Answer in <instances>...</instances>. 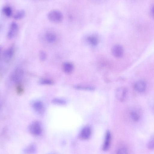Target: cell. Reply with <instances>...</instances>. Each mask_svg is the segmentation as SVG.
<instances>
[{
    "label": "cell",
    "instance_id": "1",
    "mask_svg": "<svg viewBox=\"0 0 154 154\" xmlns=\"http://www.w3.org/2000/svg\"><path fill=\"white\" fill-rule=\"evenodd\" d=\"M24 74V71L22 69L17 68L13 72L11 77V79L16 85L21 83Z\"/></svg>",
    "mask_w": 154,
    "mask_h": 154
},
{
    "label": "cell",
    "instance_id": "2",
    "mask_svg": "<svg viewBox=\"0 0 154 154\" xmlns=\"http://www.w3.org/2000/svg\"><path fill=\"white\" fill-rule=\"evenodd\" d=\"M48 19L50 21L55 23H60L63 20L62 14L59 11L53 10L50 11L48 15Z\"/></svg>",
    "mask_w": 154,
    "mask_h": 154
},
{
    "label": "cell",
    "instance_id": "3",
    "mask_svg": "<svg viewBox=\"0 0 154 154\" xmlns=\"http://www.w3.org/2000/svg\"><path fill=\"white\" fill-rule=\"evenodd\" d=\"M30 132L35 136L41 135L42 131V129L41 123L38 121H35L32 123L29 127Z\"/></svg>",
    "mask_w": 154,
    "mask_h": 154
},
{
    "label": "cell",
    "instance_id": "4",
    "mask_svg": "<svg viewBox=\"0 0 154 154\" xmlns=\"http://www.w3.org/2000/svg\"><path fill=\"white\" fill-rule=\"evenodd\" d=\"M127 90L125 87L117 88L115 91V95L117 99L121 102L125 101L127 95Z\"/></svg>",
    "mask_w": 154,
    "mask_h": 154
},
{
    "label": "cell",
    "instance_id": "5",
    "mask_svg": "<svg viewBox=\"0 0 154 154\" xmlns=\"http://www.w3.org/2000/svg\"><path fill=\"white\" fill-rule=\"evenodd\" d=\"M14 47V46L13 45L8 48L4 52L3 58L4 60L6 62H9L13 59L15 53Z\"/></svg>",
    "mask_w": 154,
    "mask_h": 154
},
{
    "label": "cell",
    "instance_id": "6",
    "mask_svg": "<svg viewBox=\"0 0 154 154\" xmlns=\"http://www.w3.org/2000/svg\"><path fill=\"white\" fill-rule=\"evenodd\" d=\"M111 51L113 56L117 58H122L124 54L123 48L119 45L113 46L112 48Z\"/></svg>",
    "mask_w": 154,
    "mask_h": 154
},
{
    "label": "cell",
    "instance_id": "7",
    "mask_svg": "<svg viewBox=\"0 0 154 154\" xmlns=\"http://www.w3.org/2000/svg\"><path fill=\"white\" fill-rule=\"evenodd\" d=\"M92 129L89 126H86L84 127L81 130L80 137L82 139L87 140L89 139L91 135Z\"/></svg>",
    "mask_w": 154,
    "mask_h": 154
},
{
    "label": "cell",
    "instance_id": "8",
    "mask_svg": "<svg viewBox=\"0 0 154 154\" xmlns=\"http://www.w3.org/2000/svg\"><path fill=\"white\" fill-rule=\"evenodd\" d=\"M19 30L18 25L15 23H13L11 26L8 34V37L10 39H13L17 35Z\"/></svg>",
    "mask_w": 154,
    "mask_h": 154
},
{
    "label": "cell",
    "instance_id": "9",
    "mask_svg": "<svg viewBox=\"0 0 154 154\" xmlns=\"http://www.w3.org/2000/svg\"><path fill=\"white\" fill-rule=\"evenodd\" d=\"M32 106L34 110L38 113L41 114L44 113L45 111L44 106L41 101H35L33 102Z\"/></svg>",
    "mask_w": 154,
    "mask_h": 154
},
{
    "label": "cell",
    "instance_id": "10",
    "mask_svg": "<svg viewBox=\"0 0 154 154\" xmlns=\"http://www.w3.org/2000/svg\"><path fill=\"white\" fill-rule=\"evenodd\" d=\"M111 139V136L110 132L108 131L106 133L104 143L102 147L103 150L106 151L109 149L110 145Z\"/></svg>",
    "mask_w": 154,
    "mask_h": 154
},
{
    "label": "cell",
    "instance_id": "11",
    "mask_svg": "<svg viewBox=\"0 0 154 154\" xmlns=\"http://www.w3.org/2000/svg\"><path fill=\"white\" fill-rule=\"evenodd\" d=\"M134 89L138 92H143L146 88V83L142 80L138 81L134 84Z\"/></svg>",
    "mask_w": 154,
    "mask_h": 154
},
{
    "label": "cell",
    "instance_id": "12",
    "mask_svg": "<svg viewBox=\"0 0 154 154\" xmlns=\"http://www.w3.org/2000/svg\"><path fill=\"white\" fill-rule=\"evenodd\" d=\"M129 116L131 120L134 122L139 121L140 117L139 112L135 110H132L130 111L129 113Z\"/></svg>",
    "mask_w": 154,
    "mask_h": 154
},
{
    "label": "cell",
    "instance_id": "13",
    "mask_svg": "<svg viewBox=\"0 0 154 154\" xmlns=\"http://www.w3.org/2000/svg\"><path fill=\"white\" fill-rule=\"evenodd\" d=\"M64 71L67 74H70L73 71L74 67L73 65L70 62L65 63L63 65Z\"/></svg>",
    "mask_w": 154,
    "mask_h": 154
},
{
    "label": "cell",
    "instance_id": "14",
    "mask_svg": "<svg viewBox=\"0 0 154 154\" xmlns=\"http://www.w3.org/2000/svg\"><path fill=\"white\" fill-rule=\"evenodd\" d=\"M45 38L47 42L50 43L55 42L57 39L56 35L52 33H47L46 35Z\"/></svg>",
    "mask_w": 154,
    "mask_h": 154
},
{
    "label": "cell",
    "instance_id": "15",
    "mask_svg": "<svg viewBox=\"0 0 154 154\" xmlns=\"http://www.w3.org/2000/svg\"><path fill=\"white\" fill-rule=\"evenodd\" d=\"M74 88L75 89L79 90L93 91L95 89V88L92 86L80 85L75 86Z\"/></svg>",
    "mask_w": 154,
    "mask_h": 154
},
{
    "label": "cell",
    "instance_id": "16",
    "mask_svg": "<svg viewBox=\"0 0 154 154\" xmlns=\"http://www.w3.org/2000/svg\"><path fill=\"white\" fill-rule=\"evenodd\" d=\"M87 40L89 43L93 46H96L98 44V40L95 37L90 36L88 37Z\"/></svg>",
    "mask_w": 154,
    "mask_h": 154
},
{
    "label": "cell",
    "instance_id": "17",
    "mask_svg": "<svg viewBox=\"0 0 154 154\" xmlns=\"http://www.w3.org/2000/svg\"><path fill=\"white\" fill-rule=\"evenodd\" d=\"M52 102L55 104L61 105H65L67 103L65 99L59 98H54L52 100Z\"/></svg>",
    "mask_w": 154,
    "mask_h": 154
},
{
    "label": "cell",
    "instance_id": "18",
    "mask_svg": "<svg viewBox=\"0 0 154 154\" xmlns=\"http://www.w3.org/2000/svg\"><path fill=\"white\" fill-rule=\"evenodd\" d=\"M39 83L40 85H52L54 83L52 80L45 78L40 79Z\"/></svg>",
    "mask_w": 154,
    "mask_h": 154
},
{
    "label": "cell",
    "instance_id": "19",
    "mask_svg": "<svg viewBox=\"0 0 154 154\" xmlns=\"http://www.w3.org/2000/svg\"><path fill=\"white\" fill-rule=\"evenodd\" d=\"M35 146L33 144H31L26 147L24 149V152L26 153H33L36 151Z\"/></svg>",
    "mask_w": 154,
    "mask_h": 154
},
{
    "label": "cell",
    "instance_id": "20",
    "mask_svg": "<svg viewBox=\"0 0 154 154\" xmlns=\"http://www.w3.org/2000/svg\"><path fill=\"white\" fill-rule=\"evenodd\" d=\"M26 13L25 11L22 10L17 13L14 16V19L16 20H20L23 18L25 15Z\"/></svg>",
    "mask_w": 154,
    "mask_h": 154
},
{
    "label": "cell",
    "instance_id": "21",
    "mask_svg": "<svg viewBox=\"0 0 154 154\" xmlns=\"http://www.w3.org/2000/svg\"><path fill=\"white\" fill-rule=\"evenodd\" d=\"M3 12L8 17H11L12 14L11 9L9 7H5L3 9Z\"/></svg>",
    "mask_w": 154,
    "mask_h": 154
},
{
    "label": "cell",
    "instance_id": "22",
    "mask_svg": "<svg viewBox=\"0 0 154 154\" xmlns=\"http://www.w3.org/2000/svg\"><path fill=\"white\" fill-rule=\"evenodd\" d=\"M16 90L17 93L19 95H21L24 92V88L21 83L16 85Z\"/></svg>",
    "mask_w": 154,
    "mask_h": 154
},
{
    "label": "cell",
    "instance_id": "23",
    "mask_svg": "<svg viewBox=\"0 0 154 154\" xmlns=\"http://www.w3.org/2000/svg\"><path fill=\"white\" fill-rule=\"evenodd\" d=\"M148 147L150 149H154V137L153 135L151 137L148 142Z\"/></svg>",
    "mask_w": 154,
    "mask_h": 154
},
{
    "label": "cell",
    "instance_id": "24",
    "mask_svg": "<svg viewBox=\"0 0 154 154\" xmlns=\"http://www.w3.org/2000/svg\"><path fill=\"white\" fill-rule=\"evenodd\" d=\"M47 54L45 52L43 51L40 52L39 54V58L41 61H44L47 59Z\"/></svg>",
    "mask_w": 154,
    "mask_h": 154
},
{
    "label": "cell",
    "instance_id": "25",
    "mask_svg": "<svg viewBox=\"0 0 154 154\" xmlns=\"http://www.w3.org/2000/svg\"><path fill=\"white\" fill-rule=\"evenodd\" d=\"M117 152L119 154H126L127 153V149L126 147H122L119 148Z\"/></svg>",
    "mask_w": 154,
    "mask_h": 154
},
{
    "label": "cell",
    "instance_id": "26",
    "mask_svg": "<svg viewBox=\"0 0 154 154\" xmlns=\"http://www.w3.org/2000/svg\"><path fill=\"white\" fill-rule=\"evenodd\" d=\"M0 53H1V48H0Z\"/></svg>",
    "mask_w": 154,
    "mask_h": 154
}]
</instances>
